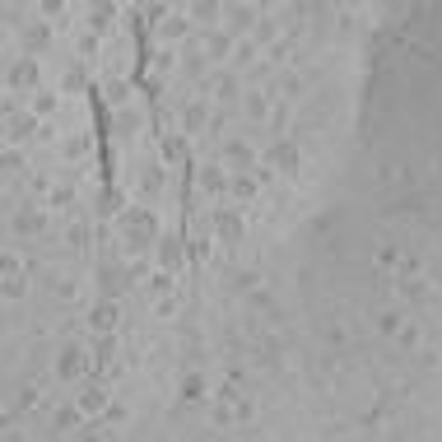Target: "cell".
Wrapping results in <instances>:
<instances>
[{"label":"cell","mask_w":442,"mask_h":442,"mask_svg":"<svg viewBox=\"0 0 442 442\" xmlns=\"http://www.w3.org/2000/svg\"><path fill=\"white\" fill-rule=\"evenodd\" d=\"M158 243V219L149 210H122V247L131 256H145Z\"/></svg>","instance_id":"obj_1"},{"label":"cell","mask_w":442,"mask_h":442,"mask_svg":"<svg viewBox=\"0 0 442 442\" xmlns=\"http://www.w3.org/2000/svg\"><path fill=\"white\" fill-rule=\"evenodd\" d=\"M265 163H270L275 172H284V177H298V172H303V149H298V145H293V140H275L270 145V154H265Z\"/></svg>","instance_id":"obj_2"},{"label":"cell","mask_w":442,"mask_h":442,"mask_svg":"<svg viewBox=\"0 0 442 442\" xmlns=\"http://www.w3.org/2000/svg\"><path fill=\"white\" fill-rule=\"evenodd\" d=\"M84 368H89L84 345H75V340H70V345H61V350H56V377H61V382H79V377H84Z\"/></svg>","instance_id":"obj_3"},{"label":"cell","mask_w":442,"mask_h":442,"mask_svg":"<svg viewBox=\"0 0 442 442\" xmlns=\"http://www.w3.org/2000/svg\"><path fill=\"white\" fill-rule=\"evenodd\" d=\"M10 93H19V89H38L42 84V65H38V56H19L15 65H10Z\"/></svg>","instance_id":"obj_4"},{"label":"cell","mask_w":442,"mask_h":442,"mask_svg":"<svg viewBox=\"0 0 442 442\" xmlns=\"http://www.w3.org/2000/svg\"><path fill=\"white\" fill-rule=\"evenodd\" d=\"M200 38H205V61H210V65H219L224 56L238 51V42H233L238 33H229V28H210V33H200Z\"/></svg>","instance_id":"obj_5"},{"label":"cell","mask_w":442,"mask_h":442,"mask_svg":"<svg viewBox=\"0 0 442 442\" xmlns=\"http://www.w3.org/2000/svg\"><path fill=\"white\" fill-rule=\"evenodd\" d=\"M117 321H122V307L112 303V298H103V303H93L89 307V326H93V336H112L117 331Z\"/></svg>","instance_id":"obj_6"},{"label":"cell","mask_w":442,"mask_h":442,"mask_svg":"<svg viewBox=\"0 0 442 442\" xmlns=\"http://www.w3.org/2000/svg\"><path fill=\"white\" fill-rule=\"evenodd\" d=\"M312 79H317V70H284V75L275 79V89L284 93V103H293V98H303V93H307Z\"/></svg>","instance_id":"obj_7"},{"label":"cell","mask_w":442,"mask_h":442,"mask_svg":"<svg viewBox=\"0 0 442 442\" xmlns=\"http://www.w3.org/2000/svg\"><path fill=\"white\" fill-rule=\"evenodd\" d=\"M224 158H229L233 172H252V163H256V149H252L243 136H233V140H224Z\"/></svg>","instance_id":"obj_8"},{"label":"cell","mask_w":442,"mask_h":442,"mask_svg":"<svg viewBox=\"0 0 442 442\" xmlns=\"http://www.w3.org/2000/svg\"><path fill=\"white\" fill-rule=\"evenodd\" d=\"M42 224H47V214L28 205V210H19V214H15L10 233H15V238H38V233H42Z\"/></svg>","instance_id":"obj_9"},{"label":"cell","mask_w":442,"mask_h":442,"mask_svg":"<svg viewBox=\"0 0 442 442\" xmlns=\"http://www.w3.org/2000/svg\"><path fill=\"white\" fill-rule=\"evenodd\" d=\"M243 117L247 122H265V117H270V93L265 89H247L243 93Z\"/></svg>","instance_id":"obj_10"},{"label":"cell","mask_w":442,"mask_h":442,"mask_svg":"<svg viewBox=\"0 0 442 442\" xmlns=\"http://www.w3.org/2000/svg\"><path fill=\"white\" fill-rule=\"evenodd\" d=\"M210 224H214V233H219L224 243H238V238H243V214L238 210H219Z\"/></svg>","instance_id":"obj_11"},{"label":"cell","mask_w":442,"mask_h":442,"mask_svg":"<svg viewBox=\"0 0 442 442\" xmlns=\"http://www.w3.org/2000/svg\"><path fill=\"white\" fill-rule=\"evenodd\" d=\"M210 103H186V112H182V131L186 136H196V131H210Z\"/></svg>","instance_id":"obj_12"},{"label":"cell","mask_w":442,"mask_h":442,"mask_svg":"<svg viewBox=\"0 0 442 442\" xmlns=\"http://www.w3.org/2000/svg\"><path fill=\"white\" fill-rule=\"evenodd\" d=\"M47 47H51V24H28V28H24V51L38 56Z\"/></svg>","instance_id":"obj_13"},{"label":"cell","mask_w":442,"mask_h":442,"mask_svg":"<svg viewBox=\"0 0 442 442\" xmlns=\"http://www.w3.org/2000/svg\"><path fill=\"white\" fill-rule=\"evenodd\" d=\"M200 191H205V196H219V191H229V172L219 168V163H205V168H200Z\"/></svg>","instance_id":"obj_14"},{"label":"cell","mask_w":442,"mask_h":442,"mask_svg":"<svg viewBox=\"0 0 442 442\" xmlns=\"http://www.w3.org/2000/svg\"><path fill=\"white\" fill-rule=\"evenodd\" d=\"M229 191H233L238 200H256L261 177H256V172H233V177H229Z\"/></svg>","instance_id":"obj_15"},{"label":"cell","mask_w":442,"mask_h":442,"mask_svg":"<svg viewBox=\"0 0 442 442\" xmlns=\"http://www.w3.org/2000/svg\"><path fill=\"white\" fill-rule=\"evenodd\" d=\"M75 405H79L84 414H103V410H107V391H103V386H84Z\"/></svg>","instance_id":"obj_16"},{"label":"cell","mask_w":442,"mask_h":442,"mask_svg":"<svg viewBox=\"0 0 442 442\" xmlns=\"http://www.w3.org/2000/svg\"><path fill=\"white\" fill-rule=\"evenodd\" d=\"M396 340H400V350L405 354H419V345H424V331H419V321H405L396 331Z\"/></svg>","instance_id":"obj_17"},{"label":"cell","mask_w":442,"mask_h":442,"mask_svg":"<svg viewBox=\"0 0 442 442\" xmlns=\"http://www.w3.org/2000/svg\"><path fill=\"white\" fill-rule=\"evenodd\" d=\"M261 19H256V10H243V5H238V10H229V28L233 33H247V38H252V28H256Z\"/></svg>","instance_id":"obj_18"},{"label":"cell","mask_w":442,"mask_h":442,"mask_svg":"<svg viewBox=\"0 0 442 442\" xmlns=\"http://www.w3.org/2000/svg\"><path fill=\"white\" fill-rule=\"evenodd\" d=\"M252 42H256V47H275V42H279V19H261L256 28H252Z\"/></svg>","instance_id":"obj_19"},{"label":"cell","mask_w":442,"mask_h":442,"mask_svg":"<svg viewBox=\"0 0 442 442\" xmlns=\"http://www.w3.org/2000/svg\"><path fill=\"white\" fill-rule=\"evenodd\" d=\"M79 405H56V414H51V428H56V433H65V428H75L79 424Z\"/></svg>","instance_id":"obj_20"},{"label":"cell","mask_w":442,"mask_h":442,"mask_svg":"<svg viewBox=\"0 0 442 442\" xmlns=\"http://www.w3.org/2000/svg\"><path fill=\"white\" fill-rule=\"evenodd\" d=\"M140 191H145V196L163 191V168H158V163H145V172H140Z\"/></svg>","instance_id":"obj_21"},{"label":"cell","mask_w":442,"mask_h":442,"mask_svg":"<svg viewBox=\"0 0 442 442\" xmlns=\"http://www.w3.org/2000/svg\"><path fill=\"white\" fill-rule=\"evenodd\" d=\"M289 117H293V103H279V107H270V117H265V126L275 131V140L284 136V126H289Z\"/></svg>","instance_id":"obj_22"},{"label":"cell","mask_w":442,"mask_h":442,"mask_svg":"<svg viewBox=\"0 0 442 442\" xmlns=\"http://www.w3.org/2000/svg\"><path fill=\"white\" fill-rule=\"evenodd\" d=\"M200 396H205V377H200V373H186V377H182V400H186V405H196Z\"/></svg>","instance_id":"obj_23"},{"label":"cell","mask_w":442,"mask_h":442,"mask_svg":"<svg viewBox=\"0 0 442 442\" xmlns=\"http://www.w3.org/2000/svg\"><path fill=\"white\" fill-rule=\"evenodd\" d=\"M103 98H107L112 107H126V98H131V84H126V79H107Z\"/></svg>","instance_id":"obj_24"},{"label":"cell","mask_w":442,"mask_h":442,"mask_svg":"<svg viewBox=\"0 0 442 442\" xmlns=\"http://www.w3.org/2000/svg\"><path fill=\"white\" fill-rule=\"evenodd\" d=\"M373 265H377L382 275H386V270H396V265H400V247H391V243H386V247H377V256H373Z\"/></svg>","instance_id":"obj_25"},{"label":"cell","mask_w":442,"mask_h":442,"mask_svg":"<svg viewBox=\"0 0 442 442\" xmlns=\"http://www.w3.org/2000/svg\"><path fill=\"white\" fill-rule=\"evenodd\" d=\"M19 275H24V256L10 252V256H5V289L10 293H19Z\"/></svg>","instance_id":"obj_26"},{"label":"cell","mask_w":442,"mask_h":442,"mask_svg":"<svg viewBox=\"0 0 442 442\" xmlns=\"http://www.w3.org/2000/svg\"><path fill=\"white\" fill-rule=\"evenodd\" d=\"M400 326H405V317H400L396 307H386V312L377 317V331H382V336H391V340H396V331H400Z\"/></svg>","instance_id":"obj_27"},{"label":"cell","mask_w":442,"mask_h":442,"mask_svg":"<svg viewBox=\"0 0 442 442\" xmlns=\"http://www.w3.org/2000/svg\"><path fill=\"white\" fill-rule=\"evenodd\" d=\"M233 284H238V289H243V293L261 289V270H256V265H243V270L233 275Z\"/></svg>","instance_id":"obj_28"},{"label":"cell","mask_w":442,"mask_h":442,"mask_svg":"<svg viewBox=\"0 0 442 442\" xmlns=\"http://www.w3.org/2000/svg\"><path fill=\"white\" fill-rule=\"evenodd\" d=\"M238 93H243V89H238V79H233V75H214V98L229 103V98H238Z\"/></svg>","instance_id":"obj_29"},{"label":"cell","mask_w":442,"mask_h":442,"mask_svg":"<svg viewBox=\"0 0 442 442\" xmlns=\"http://www.w3.org/2000/svg\"><path fill=\"white\" fill-rule=\"evenodd\" d=\"M158 261H163V270H177V265H182V247L168 238V243L158 247Z\"/></svg>","instance_id":"obj_30"},{"label":"cell","mask_w":442,"mask_h":442,"mask_svg":"<svg viewBox=\"0 0 442 442\" xmlns=\"http://www.w3.org/2000/svg\"><path fill=\"white\" fill-rule=\"evenodd\" d=\"M47 284H51V293H56V298H65V303H70V298L79 293V284H75V279H61V275H51Z\"/></svg>","instance_id":"obj_31"},{"label":"cell","mask_w":442,"mask_h":442,"mask_svg":"<svg viewBox=\"0 0 442 442\" xmlns=\"http://www.w3.org/2000/svg\"><path fill=\"white\" fill-rule=\"evenodd\" d=\"M177 38H191V24L186 19H168L163 24V42H177Z\"/></svg>","instance_id":"obj_32"},{"label":"cell","mask_w":442,"mask_h":442,"mask_svg":"<svg viewBox=\"0 0 442 442\" xmlns=\"http://www.w3.org/2000/svg\"><path fill=\"white\" fill-rule=\"evenodd\" d=\"M56 112V93H33V117H51Z\"/></svg>","instance_id":"obj_33"},{"label":"cell","mask_w":442,"mask_h":442,"mask_svg":"<svg viewBox=\"0 0 442 442\" xmlns=\"http://www.w3.org/2000/svg\"><path fill=\"white\" fill-rule=\"evenodd\" d=\"M256 51H261V47L252 42V38H243V42H238V51H233V56H238V65H256Z\"/></svg>","instance_id":"obj_34"},{"label":"cell","mask_w":442,"mask_h":442,"mask_svg":"<svg viewBox=\"0 0 442 442\" xmlns=\"http://www.w3.org/2000/svg\"><path fill=\"white\" fill-rule=\"evenodd\" d=\"M61 154H65V158H84V154H89V136L65 140V145H61Z\"/></svg>","instance_id":"obj_35"},{"label":"cell","mask_w":442,"mask_h":442,"mask_svg":"<svg viewBox=\"0 0 442 442\" xmlns=\"http://www.w3.org/2000/svg\"><path fill=\"white\" fill-rule=\"evenodd\" d=\"M182 154H186V136H168V140H163V158H168V163H172V158H182Z\"/></svg>","instance_id":"obj_36"},{"label":"cell","mask_w":442,"mask_h":442,"mask_svg":"<svg viewBox=\"0 0 442 442\" xmlns=\"http://www.w3.org/2000/svg\"><path fill=\"white\" fill-rule=\"evenodd\" d=\"M79 84H84V65H70V70L61 75V89H65V93H75Z\"/></svg>","instance_id":"obj_37"},{"label":"cell","mask_w":442,"mask_h":442,"mask_svg":"<svg viewBox=\"0 0 442 442\" xmlns=\"http://www.w3.org/2000/svg\"><path fill=\"white\" fill-rule=\"evenodd\" d=\"M168 289H172V270H158V275H149V293H158V298H163Z\"/></svg>","instance_id":"obj_38"},{"label":"cell","mask_w":442,"mask_h":442,"mask_svg":"<svg viewBox=\"0 0 442 442\" xmlns=\"http://www.w3.org/2000/svg\"><path fill=\"white\" fill-rule=\"evenodd\" d=\"M191 19H200V24H210V19H219V5H214V0H200L196 10H191Z\"/></svg>","instance_id":"obj_39"},{"label":"cell","mask_w":442,"mask_h":442,"mask_svg":"<svg viewBox=\"0 0 442 442\" xmlns=\"http://www.w3.org/2000/svg\"><path fill=\"white\" fill-rule=\"evenodd\" d=\"M51 205H75V186H70V182L56 186V191H51Z\"/></svg>","instance_id":"obj_40"},{"label":"cell","mask_w":442,"mask_h":442,"mask_svg":"<svg viewBox=\"0 0 442 442\" xmlns=\"http://www.w3.org/2000/svg\"><path fill=\"white\" fill-rule=\"evenodd\" d=\"M154 312H158V317H172V312H177V293H163V298L154 303Z\"/></svg>","instance_id":"obj_41"},{"label":"cell","mask_w":442,"mask_h":442,"mask_svg":"<svg viewBox=\"0 0 442 442\" xmlns=\"http://www.w3.org/2000/svg\"><path fill=\"white\" fill-rule=\"evenodd\" d=\"M326 345H345V326H340V321H331V326H326Z\"/></svg>","instance_id":"obj_42"},{"label":"cell","mask_w":442,"mask_h":442,"mask_svg":"<svg viewBox=\"0 0 442 442\" xmlns=\"http://www.w3.org/2000/svg\"><path fill=\"white\" fill-rule=\"evenodd\" d=\"M229 131V112H214L210 117V136H224Z\"/></svg>","instance_id":"obj_43"},{"label":"cell","mask_w":442,"mask_h":442,"mask_svg":"<svg viewBox=\"0 0 442 442\" xmlns=\"http://www.w3.org/2000/svg\"><path fill=\"white\" fill-rule=\"evenodd\" d=\"M93 51H98V33H84L79 38V56H93Z\"/></svg>","instance_id":"obj_44"},{"label":"cell","mask_w":442,"mask_h":442,"mask_svg":"<svg viewBox=\"0 0 442 442\" xmlns=\"http://www.w3.org/2000/svg\"><path fill=\"white\" fill-rule=\"evenodd\" d=\"M136 117H131V107H122V117H117V131H126V136H131V131H136Z\"/></svg>","instance_id":"obj_45"},{"label":"cell","mask_w":442,"mask_h":442,"mask_svg":"<svg viewBox=\"0 0 442 442\" xmlns=\"http://www.w3.org/2000/svg\"><path fill=\"white\" fill-rule=\"evenodd\" d=\"M252 307H261V312H270V293H265V289H252Z\"/></svg>","instance_id":"obj_46"},{"label":"cell","mask_w":442,"mask_h":442,"mask_svg":"<svg viewBox=\"0 0 442 442\" xmlns=\"http://www.w3.org/2000/svg\"><path fill=\"white\" fill-rule=\"evenodd\" d=\"M252 414H256L252 400H238V405H233V419H252Z\"/></svg>","instance_id":"obj_47"},{"label":"cell","mask_w":442,"mask_h":442,"mask_svg":"<svg viewBox=\"0 0 442 442\" xmlns=\"http://www.w3.org/2000/svg\"><path fill=\"white\" fill-rule=\"evenodd\" d=\"M19 163H24V154H19V149H10V154H5V172H15Z\"/></svg>","instance_id":"obj_48"}]
</instances>
